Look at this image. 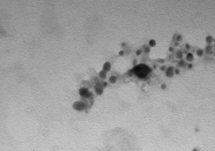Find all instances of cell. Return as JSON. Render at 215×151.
<instances>
[{
  "instance_id": "obj_1",
  "label": "cell",
  "mask_w": 215,
  "mask_h": 151,
  "mask_svg": "<svg viewBox=\"0 0 215 151\" xmlns=\"http://www.w3.org/2000/svg\"><path fill=\"white\" fill-rule=\"evenodd\" d=\"M196 151V150H195V151Z\"/></svg>"
}]
</instances>
